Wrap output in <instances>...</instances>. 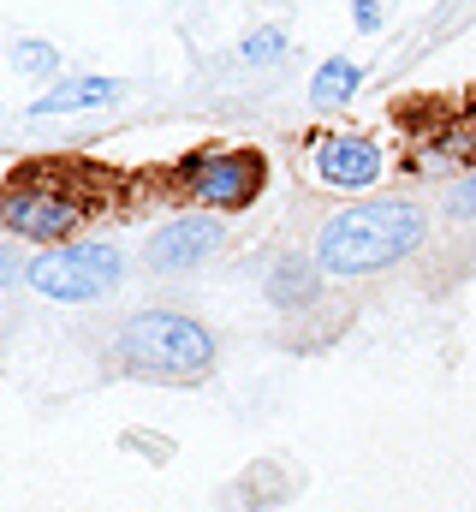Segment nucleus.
Listing matches in <instances>:
<instances>
[{"label":"nucleus","mask_w":476,"mask_h":512,"mask_svg":"<svg viewBox=\"0 0 476 512\" xmlns=\"http://www.w3.org/2000/svg\"><path fill=\"white\" fill-rule=\"evenodd\" d=\"M429 239V215L411 197H369L340 209L322 233H316V268L334 280H357V274H381L393 262L417 251Z\"/></svg>","instance_id":"obj_1"},{"label":"nucleus","mask_w":476,"mask_h":512,"mask_svg":"<svg viewBox=\"0 0 476 512\" xmlns=\"http://www.w3.org/2000/svg\"><path fill=\"white\" fill-rule=\"evenodd\" d=\"M357 84H363V66L346 60V54H334V60L316 66V78H310V102H316V108H346V102L357 96Z\"/></svg>","instance_id":"obj_10"},{"label":"nucleus","mask_w":476,"mask_h":512,"mask_svg":"<svg viewBox=\"0 0 476 512\" xmlns=\"http://www.w3.org/2000/svg\"><path fill=\"white\" fill-rule=\"evenodd\" d=\"M18 274H24L18 251H12V245H0V286H6V280H18Z\"/></svg>","instance_id":"obj_15"},{"label":"nucleus","mask_w":476,"mask_h":512,"mask_svg":"<svg viewBox=\"0 0 476 512\" xmlns=\"http://www.w3.org/2000/svg\"><path fill=\"white\" fill-rule=\"evenodd\" d=\"M125 96V84L119 78H96V72H84V78H60V84H48L42 90V102H30V114H84V108H108Z\"/></svg>","instance_id":"obj_8"},{"label":"nucleus","mask_w":476,"mask_h":512,"mask_svg":"<svg viewBox=\"0 0 476 512\" xmlns=\"http://www.w3.org/2000/svg\"><path fill=\"white\" fill-rule=\"evenodd\" d=\"M84 215H90L84 191H78V185H66V179H60V173H48V167L18 173V179H12V191L0 197V221H6L18 239H66Z\"/></svg>","instance_id":"obj_4"},{"label":"nucleus","mask_w":476,"mask_h":512,"mask_svg":"<svg viewBox=\"0 0 476 512\" xmlns=\"http://www.w3.org/2000/svg\"><path fill=\"white\" fill-rule=\"evenodd\" d=\"M221 245V221L215 215H179V221H167L155 239H149V268H161V274H185V268H197V262H209Z\"/></svg>","instance_id":"obj_7"},{"label":"nucleus","mask_w":476,"mask_h":512,"mask_svg":"<svg viewBox=\"0 0 476 512\" xmlns=\"http://www.w3.org/2000/svg\"><path fill=\"white\" fill-rule=\"evenodd\" d=\"M173 185H179V197L233 215V209H250V203L262 197V185H268V155H262V149H197V155H185V161L173 167Z\"/></svg>","instance_id":"obj_3"},{"label":"nucleus","mask_w":476,"mask_h":512,"mask_svg":"<svg viewBox=\"0 0 476 512\" xmlns=\"http://www.w3.org/2000/svg\"><path fill=\"white\" fill-rule=\"evenodd\" d=\"M310 161H316V179L334 185V191H363L387 173V149L363 131H328L310 143Z\"/></svg>","instance_id":"obj_6"},{"label":"nucleus","mask_w":476,"mask_h":512,"mask_svg":"<svg viewBox=\"0 0 476 512\" xmlns=\"http://www.w3.org/2000/svg\"><path fill=\"white\" fill-rule=\"evenodd\" d=\"M12 66H18L24 78H54V72H60V48L42 42V36H18V42H12Z\"/></svg>","instance_id":"obj_11"},{"label":"nucleus","mask_w":476,"mask_h":512,"mask_svg":"<svg viewBox=\"0 0 476 512\" xmlns=\"http://www.w3.org/2000/svg\"><path fill=\"white\" fill-rule=\"evenodd\" d=\"M316 292H322V268H316L310 256H280V262L268 268V304H280V310H310Z\"/></svg>","instance_id":"obj_9"},{"label":"nucleus","mask_w":476,"mask_h":512,"mask_svg":"<svg viewBox=\"0 0 476 512\" xmlns=\"http://www.w3.org/2000/svg\"><path fill=\"white\" fill-rule=\"evenodd\" d=\"M280 54H286V30H280V24H262V30H250V36L238 42V60H244V66H274Z\"/></svg>","instance_id":"obj_12"},{"label":"nucleus","mask_w":476,"mask_h":512,"mask_svg":"<svg viewBox=\"0 0 476 512\" xmlns=\"http://www.w3.org/2000/svg\"><path fill=\"white\" fill-rule=\"evenodd\" d=\"M119 274H125V256H119L114 245H60V251H42L24 268V280H30L42 298H54V304L102 298V292L119 286Z\"/></svg>","instance_id":"obj_5"},{"label":"nucleus","mask_w":476,"mask_h":512,"mask_svg":"<svg viewBox=\"0 0 476 512\" xmlns=\"http://www.w3.org/2000/svg\"><path fill=\"white\" fill-rule=\"evenodd\" d=\"M119 364L143 382H197L215 364V334L179 310H143L119 328Z\"/></svg>","instance_id":"obj_2"},{"label":"nucleus","mask_w":476,"mask_h":512,"mask_svg":"<svg viewBox=\"0 0 476 512\" xmlns=\"http://www.w3.org/2000/svg\"><path fill=\"white\" fill-rule=\"evenodd\" d=\"M447 215H459V221H476V167L465 179H453V191H447Z\"/></svg>","instance_id":"obj_13"},{"label":"nucleus","mask_w":476,"mask_h":512,"mask_svg":"<svg viewBox=\"0 0 476 512\" xmlns=\"http://www.w3.org/2000/svg\"><path fill=\"white\" fill-rule=\"evenodd\" d=\"M357 30H381V0H357Z\"/></svg>","instance_id":"obj_14"}]
</instances>
